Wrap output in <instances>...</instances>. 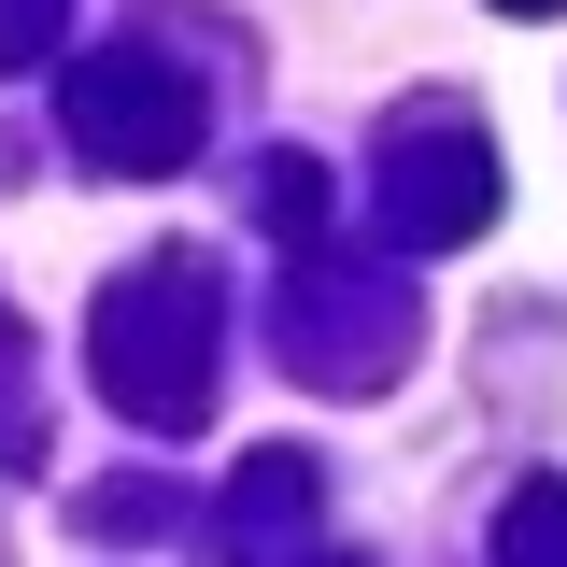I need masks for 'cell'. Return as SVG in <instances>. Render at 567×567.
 Returning a JSON list of instances; mask_svg holds the SVG:
<instances>
[{
    "instance_id": "9",
    "label": "cell",
    "mask_w": 567,
    "mask_h": 567,
    "mask_svg": "<svg viewBox=\"0 0 567 567\" xmlns=\"http://www.w3.org/2000/svg\"><path fill=\"white\" fill-rule=\"evenodd\" d=\"M496 14H567V0H496Z\"/></svg>"
},
{
    "instance_id": "1",
    "label": "cell",
    "mask_w": 567,
    "mask_h": 567,
    "mask_svg": "<svg viewBox=\"0 0 567 567\" xmlns=\"http://www.w3.org/2000/svg\"><path fill=\"white\" fill-rule=\"evenodd\" d=\"M85 354H100V383H114L156 440H185L199 398H213V284H199V256H142L128 284H100Z\"/></svg>"
},
{
    "instance_id": "4",
    "label": "cell",
    "mask_w": 567,
    "mask_h": 567,
    "mask_svg": "<svg viewBox=\"0 0 567 567\" xmlns=\"http://www.w3.org/2000/svg\"><path fill=\"white\" fill-rule=\"evenodd\" d=\"M284 354L312 369V383H383L398 354H412V284H383V270H312L298 284V312H284Z\"/></svg>"
},
{
    "instance_id": "3",
    "label": "cell",
    "mask_w": 567,
    "mask_h": 567,
    "mask_svg": "<svg viewBox=\"0 0 567 567\" xmlns=\"http://www.w3.org/2000/svg\"><path fill=\"white\" fill-rule=\"evenodd\" d=\"M58 114H71V142H85L100 171L156 185V171H185V156H199V71H171V58H142V43H114V58H71Z\"/></svg>"
},
{
    "instance_id": "7",
    "label": "cell",
    "mask_w": 567,
    "mask_h": 567,
    "mask_svg": "<svg viewBox=\"0 0 567 567\" xmlns=\"http://www.w3.org/2000/svg\"><path fill=\"white\" fill-rule=\"evenodd\" d=\"M256 199H270L284 241H312V227H327V171H312V156H270V185H256Z\"/></svg>"
},
{
    "instance_id": "8",
    "label": "cell",
    "mask_w": 567,
    "mask_h": 567,
    "mask_svg": "<svg viewBox=\"0 0 567 567\" xmlns=\"http://www.w3.org/2000/svg\"><path fill=\"white\" fill-rule=\"evenodd\" d=\"M58 14H71V0H0V71L58 58Z\"/></svg>"
},
{
    "instance_id": "6",
    "label": "cell",
    "mask_w": 567,
    "mask_h": 567,
    "mask_svg": "<svg viewBox=\"0 0 567 567\" xmlns=\"http://www.w3.org/2000/svg\"><path fill=\"white\" fill-rule=\"evenodd\" d=\"M496 567H567V483H511V511H496Z\"/></svg>"
},
{
    "instance_id": "2",
    "label": "cell",
    "mask_w": 567,
    "mask_h": 567,
    "mask_svg": "<svg viewBox=\"0 0 567 567\" xmlns=\"http://www.w3.org/2000/svg\"><path fill=\"white\" fill-rule=\"evenodd\" d=\"M369 213H383V241L398 256H454V241H483L496 227V142L468 114H398L383 128V171H369Z\"/></svg>"
},
{
    "instance_id": "5",
    "label": "cell",
    "mask_w": 567,
    "mask_h": 567,
    "mask_svg": "<svg viewBox=\"0 0 567 567\" xmlns=\"http://www.w3.org/2000/svg\"><path fill=\"white\" fill-rule=\"evenodd\" d=\"M227 511H241V525H298V511H312V454H298V440H270V454H241V483H227Z\"/></svg>"
}]
</instances>
